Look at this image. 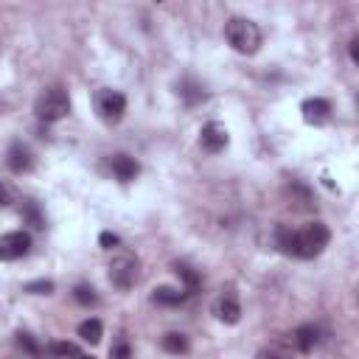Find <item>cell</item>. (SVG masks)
<instances>
[{
  "label": "cell",
  "mask_w": 359,
  "mask_h": 359,
  "mask_svg": "<svg viewBox=\"0 0 359 359\" xmlns=\"http://www.w3.org/2000/svg\"><path fill=\"white\" fill-rule=\"evenodd\" d=\"M331 242V230L323 222H309L300 230H289V228H278V244L286 256L295 258H314L320 256Z\"/></svg>",
  "instance_id": "1"
},
{
  "label": "cell",
  "mask_w": 359,
  "mask_h": 359,
  "mask_svg": "<svg viewBox=\"0 0 359 359\" xmlns=\"http://www.w3.org/2000/svg\"><path fill=\"white\" fill-rule=\"evenodd\" d=\"M225 40L230 43L233 51H239L244 57H253L261 48V29L247 17H230L228 26H225Z\"/></svg>",
  "instance_id": "2"
},
{
  "label": "cell",
  "mask_w": 359,
  "mask_h": 359,
  "mask_svg": "<svg viewBox=\"0 0 359 359\" xmlns=\"http://www.w3.org/2000/svg\"><path fill=\"white\" fill-rule=\"evenodd\" d=\"M34 112H37V118L45 121V124L62 121V118L71 112V96H68V90L59 87V85L45 87V90L40 93L37 104H34Z\"/></svg>",
  "instance_id": "3"
},
{
  "label": "cell",
  "mask_w": 359,
  "mask_h": 359,
  "mask_svg": "<svg viewBox=\"0 0 359 359\" xmlns=\"http://www.w3.org/2000/svg\"><path fill=\"white\" fill-rule=\"evenodd\" d=\"M107 270H110L112 286H118V289H132L135 281H138V275H140V261H138V256L121 250V253L112 256V261H110Z\"/></svg>",
  "instance_id": "4"
},
{
  "label": "cell",
  "mask_w": 359,
  "mask_h": 359,
  "mask_svg": "<svg viewBox=\"0 0 359 359\" xmlns=\"http://www.w3.org/2000/svg\"><path fill=\"white\" fill-rule=\"evenodd\" d=\"M96 112L104 124H118L126 115V96L110 87H101L96 93Z\"/></svg>",
  "instance_id": "5"
},
{
  "label": "cell",
  "mask_w": 359,
  "mask_h": 359,
  "mask_svg": "<svg viewBox=\"0 0 359 359\" xmlns=\"http://www.w3.org/2000/svg\"><path fill=\"white\" fill-rule=\"evenodd\" d=\"M31 250V236L26 230H12L0 236V261H17Z\"/></svg>",
  "instance_id": "6"
},
{
  "label": "cell",
  "mask_w": 359,
  "mask_h": 359,
  "mask_svg": "<svg viewBox=\"0 0 359 359\" xmlns=\"http://www.w3.org/2000/svg\"><path fill=\"white\" fill-rule=\"evenodd\" d=\"M228 129L222 126V124H217V121H208L203 129H200V146H203V152H208V154H219L225 146H228Z\"/></svg>",
  "instance_id": "7"
},
{
  "label": "cell",
  "mask_w": 359,
  "mask_h": 359,
  "mask_svg": "<svg viewBox=\"0 0 359 359\" xmlns=\"http://www.w3.org/2000/svg\"><path fill=\"white\" fill-rule=\"evenodd\" d=\"M6 166H9L15 174H29V171L34 168V152H31L23 140H17V143H12L9 152H6Z\"/></svg>",
  "instance_id": "8"
},
{
  "label": "cell",
  "mask_w": 359,
  "mask_h": 359,
  "mask_svg": "<svg viewBox=\"0 0 359 359\" xmlns=\"http://www.w3.org/2000/svg\"><path fill=\"white\" fill-rule=\"evenodd\" d=\"M300 112H303V121L312 124V126H320L331 118V101L325 98H306L300 104Z\"/></svg>",
  "instance_id": "9"
},
{
  "label": "cell",
  "mask_w": 359,
  "mask_h": 359,
  "mask_svg": "<svg viewBox=\"0 0 359 359\" xmlns=\"http://www.w3.org/2000/svg\"><path fill=\"white\" fill-rule=\"evenodd\" d=\"M110 168H112L118 183H132V180L140 174V163L135 157H129V154H112L110 157Z\"/></svg>",
  "instance_id": "10"
},
{
  "label": "cell",
  "mask_w": 359,
  "mask_h": 359,
  "mask_svg": "<svg viewBox=\"0 0 359 359\" xmlns=\"http://www.w3.org/2000/svg\"><path fill=\"white\" fill-rule=\"evenodd\" d=\"M217 317H219L222 323H228V325H236V323L242 320V306H239V300H236L233 295H222V298L217 300Z\"/></svg>",
  "instance_id": "11"
},
{
  "label": "cell",
  "mask_w": 359,
  "mask_h": 359,
  "mask_svg": "<svg viewBox=\"0 0 359 359\" xmlns=\"http://www.w3.org/2000/svg\"><path fill=\"white\" fill-rule=\"evenodd\" d=\"M177 93H180V98H183L189 107H194V104H200V101H205V98H208L205 87H203L197 79H180Z\"/></svg>",
  "instance_id": "12"
},
{
  "label": "cell",
  "mask_w": 359,
  "mask_h": 359,
  "mask_svg": "<svg viewBox=\"0 0 359 359\" xmlns=\"http://www.w3.org/2000/svg\"><path fill=\"white\" fill-rule=\"evenodd\" d=\"M174 272H177V278L183 281V292L186 295H197L200 292V286H203V278H200V272L194 270V267H189V264H174Z\"/></svg>",
  "instance_id": "13"
},
{
  "label": "cell",
  "mask_w": 359,
  "mask_h": 359,
  "mask_svg": "<svg viewBox=\"0 0 359 359\" xmlns=\"http://www.w3.org/2000/svg\"><path fill=\"white\" fill-rule=\"evenodd\" d=\"M186 292L183 289H174V286H157L152 292V303L157 306H180V303H186Z\"/></svg>",
  "instance_id": "14"
},
{
  "label": "cell",
  "mask_w": 359,
  "mask_h": 359,
  "mask_svg": "<svg viewBox=\"0 0 359 359\" xmlns=\"http://www.w3.org/2000/svg\"><path fill=\"white\" fill-rule=\"evenodd\" d=\"M317 339H320V331H317L314 325H300V328H295V334H292V342L298 345V351H300V353L314 351Z\"/></svg>",
  "instance_id": "15"
},
{
  "label": "cell",
  "mask_w": 359,
  "mask_h": 359,
  "mask_svg": "<svg viewBox=\"0 0 359 359\" xmlns=\"http://www.w3.org/2000/svg\"><path fill=\"white\" fill-rule=\"evenodd\" d=\"M160 345H163L166 353H177V356H180V353H189V348H191V345H189V337H186V334H177V331H168V334L160 339Z\"/></svg>",
  "instance_id": "16"
},
{
  "label": "cell",
  "mask_w": 359,
  "mask_h": 359,
  "mask_svg": "<svg viewBox=\"0 0 359 359\" xmlns=\"http://www.w3.org/2000/svg\"><path fill=\"white\" fill-rule=\"evenodd\" d=\"M101 334H104V325H101V320L90 317V320L79 323V337H82L85 342H90V345H98V342H101Z\"/></svg>",
  "instance_id": "17"
},
{
  "label": "cell",
  "mask_w": 359,
  "mask_h": 359,
  "mask_svg": "<svg viewBox=\"0 0 359 359\" xmlns=\"http://www.w3.org/2000/svg\"><path fill=\"white\" fill-rule=\"evenodd\" d=\"M48 353L54 359H79L82 356V348L73 345V342H51L48 345Z\"/></svg>",
  "instance_id": "18"
},
{
  "label": "cell",
  "mask_w": 359,
  "mask_h": 359,
  "mask_svg": "<svg viewBox=\"0 0 359 359\" xmlns=\"http://www.w3.org/2000/svg\"><path fill=\"white\" fill-rule=\"evenodd\" d=\"M17 348L23 351V353H29V356H34V359H40L43 356V348H40V342L29 334V331H17Z\"/></svg>",
  "instance_id": "19"
},
{
  "label": "cell",
  "mask_w": 359,
  "mask_h": 359,
  "mask_svg": "<svg viewBox=\"0 0 359 359\" xmlns=\"http://www.w3.org/2000/svg\"><path fill=\"white\" fill-rule=\"evenodd\" d=\"M23 219H26L31 228H37V230H43V228H45V217L40 214L37 203H26V205H23Z\"/></svg>",
  "instance_id": "20"
},
{
  "label": "cell",
  "mask_w": 359,
  "mask_h": 359,
  "mask_svg": "<svg viewBox=\"0 0 359 359\" xmlns=\"http://www.w3.org/2000/svg\"><path fill=\"white\" fill-rule=\"evenodd\" d=\"M73 298H76V303H82V306H96V303H98L96 289L87 286V284H79V286L73 289Z\"/></svg>",
  "instance_id": "21"
},
{
  "label": "cell",
  "mask_w": 359,
  "mask_h": 359,
  "mask_svg": "<svg viewBox=\"0 0 359 359\" xmlns=\"http://www.w3.org/2000/svg\"><path fill=\"white\" fill-rule=\"evenodd\" d=\"M23 292H29V295H51V292H54V281H45V278L29 281V284L23 286Z\"/></svg>",
  "instance_id": "22"
},
{
  "label": "cell",
  "mask_w": 359,
  "mask_h": 359,
  "mask_svg": "<svg viewBox=\"0 0 359 359\" xmlns=\"http://www.w3.org/2000/svg\"><path fill=\"white\" fill-rule=\"evenodd\" d=\"M110 359H132V348H129V342H126V339L112 342V348H110Z\"/></svg>",
  "instance_id": "23"
},
{
  "label": "cell",
  "mask_w": 359,
  "mask_h": 359,
  "mask_svg": "<svg viewBox=\"0 0 359 359\" xmlns=\"http://www.w3.org/2000/svg\"><path fill=\"white\" fill-rule=\"evenodd\" d=\"M98 244H101L104 250H112V247H118V244H121V239H118L115 233H110V230H104V233L98 236Z\"/></svg>",
  "instance_id": "24"
},
{
  "label": "cell",
  "mask_w": 359,
  "mask_h": 359,
  "mask_svg": "<svg viewBox=\"0 0 359 359\" xmlns=\"http://www.w3.org/2000/svg\"><path fill=\"white\" fill-rule=\"evenodd\" d=\"M256 359H284V353H278L275 348H261V351L256 353Z\"/></svg>",
  "instance_id": "25"
},
{
  "label": "cell",
  "mask_w": 359,
  "mask_h": 359,
  "mask_svg": "<svg viewBox=\"0 0 359 359\" xmlns=\"http://www.w3.org/2000/svg\"><path fill=\"white\" fill-rule=\"evenodd\" d=\"M348 51H351V59H353V62H359V37H351Z\"/></svg>",
  "instance_id": "26"
},
{
  "label": "cell",
  "mask_w": 359,
  "mask_h": 359,
  "mask_svg": "<svg viewBox=\"0 0 359 359\" xmlns=\"http://www.w3.org/2000/svg\"><path fill=\"white\" fill-rule=\"evenodd\" d=\"M3 205H9V191H6L3 183H0V208H3Z\"/></svg>",
  "instance_id": "27"
},
{
  "label": "cell",
  "mask_w": 359,
  "mask_h": 359,
  "mask_svg": "<svg viewBox=\"0 0 359 359\" xmlns=\"http://www.w3.org/2000/svg\"><path fill=\"white\" fill-rule=\"evenodd\" d=\"M79 359H96V356H87V353H82V356H79Z\"/></svg>",
  "instance_id": "28"
}]
</instances>
